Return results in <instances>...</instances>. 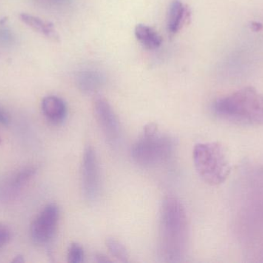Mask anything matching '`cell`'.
Returning a JSON list of instances; mask_svg holds the SVG:
<instances>
[{
	"instance_id": "6da1fadb",
	"label": "cell",
	"mask_w": 263,
	"mask_h": 263,
	"mask_svg": "<svg viewBox=\"0 0 263 263\" xmlns=\"http://www.w3.org/2000/svg\"><path fill=\"white\" fill-rule=\"evenodd\" d=\"M189 241V223L182 202L174 196L164 199L159 215V253L165 262L182 260Z\"/></svg>"
},
{
	"instance_id": "7a4b0ae2",
	"label": "cell",
	"mask_w": 263,
	"mask_h": 263,
	"mask_svg": "<svg viewBox=\"0 0 263 263\" xmlns=\"http://www.w3.org/2000/svg\"><path fill=\"white\" fill-rule=\"evenodd\" d=\"M213 111L216 117L235 125H263V97L254 88L245 87L217 99Z\"/></svg>"
},
{
	"instance_id": "3957f363",
	"label": "cell",
	"mask_w": 263,
	"mask_h": 263,
	"mask_svg": "<svg viewBox=\"0 0 263 263\" xmlns=\"http://www.w3.org/2000/svg\"><path fill=\"white\" fill-rule=\"evenodd\" d=\"M193 163L202 181L212 186L226 182L232 171L225 147L219 142H206L195 145Z\"/></svg>"
},
{
	"instance_id": "277c9868",
	"label": "cell",
	"mask_w": 263,
	"mask_h": 263,
	"mask_svg": "<svg viewBox=\"0 0 263 263\" xmlns=\"http://www.w3.org/2000/svg\"><path fill=\"white\" fill-rule=\"evenodd\" d=\"M174 149V140L161 134L158 125L152 122L144 127L142 135L132 148L131 155L137 165L152 167L168 160Z\"/></svg>"
},
{
	"instance_id": "5b68a950",
	"label": "cell",
	"mask_w": 263,
	"mask_h": 263,
	"mask_svg": "<svg viewBox=\"0 0 263 263\" xmlns=\"http://www.w3.org/2000/svg\"><path fill=\"white\" fill-rule=\"evenodd\" d=\"M93 111L96 119L108 143L117 146L121 138V128L118 117L109 102L102 97L94 100Z\"/></svg>"
},
{
	"instance_id": "8992f818",
	"label": "cell",
	"mask_w": 263,
	"mask_h": 263,
	"mask_svg": "<svg viewBox=\"0 0 263 263\" xmlns=\"http://www.w3.org/2000/svg\"><path fill=\"white\" fill-rule=\"evenodd\" d=\"M60 210L55 204L46 205L31 225V237L39 245L48 243L57 231Z\"/></svg>"
},
{
	"instance_id": "52a82bcc",
	"label": "cell",
	"mask_w": 263,
	"mask_h": 263,
	"mask_svg": "<svg viewBox=\"0 0 263 263\" xmlns=\"http://www.w3.org/2000/svg\"><path fill=\"white\" fill-rule=\"evenodd\" d=\"M83 194L89 201H93L100 191V168L93 148L87 146L83 152L81 165Z\"/></svg>"
},
{
	"instance_id": "ba28073f",
	"label": "cell",
	"mask_w": 263,
	"mask_h": 263,
	"mask_svg": "<svg viewBox=\"0 0 263 263\" xmlns=\"http://www.w3.org/2000/svg\"><path fill=\"white\" fill-rule=\"evenodd\" d=\"M190 19V11L180 0H173L168 8L167 27L170 33L175 34Z\"/></svg>"
},
{
	"instance_id": "9c48e42d",
	"label": "cell",
	"mask_w": 263,
	"mask_h": 263,
	"mask_svg": "<svg viewBox=\"0 0 263 263\" xmlns=\"http://www.w3.org/2000/svg\"><path fill=\"white\" fill-rule=\"evenodd\" d=\"M42 110L45 117L55 124L63 121L67 113L66 103L57 96L45 97L42 101Z\"/></svg>"
},
{
	"instance_id": "30bf717a",
	"label": "cell",
	"mask_w": 263,
	"mask_h": 263,
	"mask_svg": "<svg viewBox=\"0 0 263 263\" xmlns=\"http://www.w3.org/2000/svg\"><path fill=\"white\" fill-rule=\"evenodd\" d=\"M135 34L141 44L146 49H157L162 45V37L155 29L146 25H137L135 29Z\"/></svg>"
},
{
	"instance_id": "8fae6325",
	"label": "cell",
	"mask_w": 263,
	"mask_h": 263,
	"mask_svg": "<svg viewBox=\"0 0 263 263\" xmlns=\"http://www.w3.org/2000/svg\"><path fill=\"white\" fill-rule=\"evenodd\" d=\"M20 20L27 25L29 27L32 28L35 32L43 34L46 37L50 38H59L58 34L54 29L53 25L48 22L43 21L41 19L34 15H29L27 13H22L20 15Z\"/></svg>"
},
{
	"instance_id": "7c38bea8",
	"label": "cell",
	"mask_w": 263,
	"mask_h": 263,
	"mask_svg": "<svg viewBox=\"0 0 263 263\" xmlns=\"http://www.w3.org/2000/svg\"><path fill=\"white\" fill-rule=\"evenodd\" d=\"M77 82L79 88L83 92L92 93L101 86L103 80L101 77L96 73L85 72L82 73L79 76Z\"/></svg>"
},
{
	"instance_id": "4fadbf2b",
	"label": "cell",
	"mask_w": 263,
	"mask_h": 263,
	"mask_svg": "<svg viewBox=\"0 0 263 263\" xmlns=\"http://www.w3.org/2000/svg\"><path fill=\"white\" fill-rule=\"evenodd\" d=\"M106 245L110 254L118 261L127 262L129 261V253L127 250L120 241L115 238H107Z\"/></svg>"
},
{
	"instance_id": "5bb4252c",
	"label": "cell",
	"mask_w": 263,
	"mask_h": 263,
	"mask_svg": "<svg viewBox=\"0 0 263 263\" xmlns=\"http://www.w3.org/2000/svg\"><path fill=\"white\" fill-rule=\"evenodd\" d=\"M68 262L70 263H80L84 258V251L80 244L72 243L68 250Z\"/></svg>"
},
{
	"instance_id": "9a60e30c",
	"label": "cell",
	"mask_w": 263,
	"mask_h": 263,
	"mask_svg": "<svg viewBox=\"0 0 263 263\" xmlns=\"http://www.w3.org/2000/svg\"><path fill=\"white\" fill-rule=\"evenodd\" d=\"M35 168L33 167H27L18 172L15 179V185L21 186L27 182L35 174Z\"/></svg>"
},
{
	"instance_id": "2e32d148",
	"label": "cell",
	"mask_w": 263,
	"mask_h": 263,
	"mask_svg": "<svg viewBox=\"0 0 263 263\" xmlns=\"http://www.w3.org/2000/svg\"><path fill=\"white\" fill-rule=\"evenodd\" d=\"M11 239V231L7 225L0 223V249L3 248Z\"/></svg>"
},
{
	"instance_id": "e0dca14e",
	"label": "cell",
	"mask_w": 263,
	"mask_h": 263,
	"mask_svg": "<svg viewBox=\"0 0 263 263\" xmlns=\"http://www.w3.org/2000/svg\"><path fill=\"white\" fill-rule=\"evenodd\" d=\"M10 122L9 116L6 114L4 110L0 108V124L3 125H8Z\"/></svg>"
},
{
	"instance_id": "ac0fdd59",
	"label": "cell",
	"mask_w": 263,
	"mask_h": 263,
	"mask_svg": "<svg viewBox=\"0 0 263 263\" xmlns=\"http://www.w3.org/2000/svg\"><path fill=\"white\" fill-rule=\"evenodd\" d=\"M96 259H97V262H111L110 259H108L106 256L103 254H97L96 256Z\"/></svg>"
},
{
	"instance_id": "d6986e66",
	"label": "cell",
	"mask_w": 263,
	"mask_h": 263,
	"mask_svg": "<svg viewBox=\"0 0 263 263\" xmlns=\"http://www.w3.org/2000/svg\"><path fill=\"white\" fill-rule=\"evenodd\" d=\"M12 262L15 263H23L25 262L24 258H23V256H21V255H18V256H16L14 258V259Z\"/></svg>"
},
{
	"instance_id": "ffe728a7",
	"label": "cell",
	"mask_w": 263,
	"mask_h": 263,
	"mask_svg": "<svg viewBox=\"0 0 263 263\" xmlns=\"http://www.w3.org/2000/svg\"><path fill=\"white\" fill-rule=\"evenodd\" d=\"M0 143H1V139H0Z\"/></svg>"
}]
</instances>
